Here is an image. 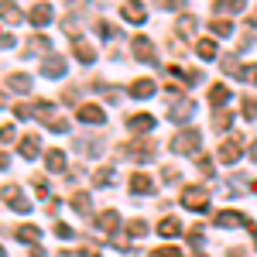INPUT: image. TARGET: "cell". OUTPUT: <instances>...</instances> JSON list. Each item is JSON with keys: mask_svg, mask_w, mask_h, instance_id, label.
<instances>
[{"mask_svg": "<svg viewBox=\"0 0 257 257\" xmlns=\"http://www.w3.org/2000/svg\"><path fill=\"white\" fill-rule=\"evenodd\" d=\"M158 7H165V11H182L185 0H158Z\"/></svg>", "mask_w": 257, "mask_h": 257, "instance_id": "cell-39", "label": "cell"}, {"mask_svg": "<svg viewBox=\"0 0 257 257\" xmlns=\"http://www.w3.org/2000/svg\"><path fill=\"white\" fill-rule=\"evenodd\" d=\"M127 158L134 161H151L155 158V144H148V141H138V144H127V151H123Z\"/></svg>", "mask_w": 257, "mask_h": 257, "instance_id": "cell-7", "label": "cell"}, {"mask_svg": "<svg viewBox=\"0 0 257 257\" xmlns=\"http://www.w3.org/2000/svg\"><path fill=\"white\" fill-rule=\"evenodd\" d=\"M21 155H24V158H38L41 155V138L38 134H24V138H21Z\"/></svg>", "mask_w": 257, "mask_h": 257, "instance_id": "cell-11", "label": "cell"}, {"mask_svg": "<svg viewBox=\"0 0 257 257\" xmlns=\"http://www.w3.org/2000/svg\"><path fill=\"white\" fill-rule=\"evenodd\" d=\"M28 18H31V24H41V28H45V24L55 18V14H52V7H48V4H35Z\"/></svg>", "mask_w": 257, "mask_h": 257, "instance_id": "cell-18", "label": "cell"}, {"mask_svg": "<svg viewBox=\"0 0 257 257\" xmlns=\"http://www.w3.org/2000/svg\"><path fill=\"white\" fill-rule=\"evenodd\" d=\"M35 113H38V120L48 131H55V134H65V131H69V123L62 120V113L55 110V103H35Z\"/></svg>", "mask_w": 257, "mask_h": 257, "instance_id": "cell-1", "label": "cell"}, {"mask_svg": "<svg viewBox=\"0 0 257 257\" xmlns=\"http://www.w3.org/2000/svg\"><path fill=\"white\" fill-rule=\"evenodd\" d=\"M72 233H76V230H72L69 223H55V237H62V240H72Z\"/></svg>", "mask_w": 257, "mask_h": 257, "instance_id": "cell-35", "label": "cell"}, {"mask_svg": "<svg viewBox=\"0 0 257 257\" xmlns=\"http://www.w3.org/2000/svg\"><path fill=\"white\" fill-rule=\"evenodd\" d=\"M72 209L86 216V213H89V196H86V192H76V196H72Z\"/></svg>", "mask_w": 257, "mask_h": 257, "instance_id": "cell-31", "label": "cell"}, {"mask_svg": "<svg viewBox=\"0 0 257 257\" xmlns=\"http://www.w3.org/2000/svg\"><path fill=\"white\" fill-rule=\"evenodd\" d=\"M123 18L134 21V24H144V18H148V14H144V4H141V0H127V4H123Z\"/></svg>", "mask_w": 257, "mask_h": 257, "instance_id": "cell-13", "label": "cell"}, {"mask_svg": "<svg viewBox=\"0 0 257 257\" xmlns=\"http://www.w3.org/2000/svg\"><path fill=\"white\" fill-rule=\"evenodd\" d=\"M196 55H199V59H206V62L216 59V41H213V38H202L196 45Z\"/></svg>", "mask_w": 257, "mask_h": 257, "instance_id": "cell-26", "label": "cell"}, {"mask_svg": "<svg viewBox=\"0 0 257 257\" xmlns=\"http://www.w3.org/2000/svg\"><path fill=\"white\" fill-rule=\"evenodd\" d=\"M0 48H14V35H7V31H0Z\"/></svg>", "mask_w": 257, "mask_h": 257, "instance_id": "cell-41", "label": "cell"}, {"mask_svg": "<svg viewBox=\"0 0 257 257\" xmlns=\"http://www.w3.org/2000/svg\"><path fill=\"white\" fill-rule=\"evenodd\" d=\"M254 192H257V182H254Z\"/></svg>", "mask_w": 257, "mask_h": 257, "instance_id": "cell-52", "label": "cell"}, {"mask_svg": "<svg viewBox=\"0 0 257 257\" xmlns=\"http://www.w3.org/2000/svg\"><path fill=\"white\" fill-rule=\"evenodd\" d=\"M127 233H131V237H144V233H148V223H144V219H131V223H127Z\"/></svg>", "mask_w": 257, "mask_h": 257, "instance_id": "cell-32", "label": "cell"}, {"mask_svg": "<svg viewBox=\"0 0 257 257\" xmlns=\"http://www.w3.org/2000/svg\"><path fill=\"white\" fill-rule=\"evenodd\" d=\"M216 226H247L250 233L257 230L254 223H250V216H243V213H230V209H226V213H216Z\"/></svg>", "mask_w": 257, "mask_h": 257, "instance_id": "cell-6", "label": "cell"}, {"mask_svg": "<svg viewBox=\"0 0 257 257\" xmlns=\"http://www.w3.org/2000/svg\"><path fill=\"white\" fill-rule=\"evenodd\" d=\"M199 257H202V254H199Z\"/></svg>", "mask_w": 257, "mask_h": 257, "instance_id": "cell-53", "label": "cell"}, {"mask_svg": "<svg viewBox=\"0 0 257 257\" xmlns=\"http://www.w3.org/2000/svg\"><path fill=\"white\" fill-rule=\"evenodd\" d=\"M230 257H247V254H243L240 247H233V250H230Z\"/></svg>", "mask_w": 257, "mask_h": 257, "instance_id": "cell-45", "label": "cell"}, {"mask_svg": "<svg viewBox=\"0 0 257 257\" xmlns=\"http://www.w3.org/2000/svg\"><path fill=\"white\" fill-rule=\"evenodd\" d=\"M31 257H48V254H45L41 247H35V250H31Z\"/></svg>", "mask_w": 257, "mask_h": 257, "instance_id": "cell-44", "label": "cell"}, {"mask_svg": "<svg viewBox=\"0 0 257 257\" xmlns=\"http://www.w3.org/2000/svg\"><path fill=\"white\" fill-rule=\"evenodd\" d=\"M14 237H18L21 243H38L41 230H38V226H31V223H24V226H14Z\"/></svg>", "mask_w": 257, "mask_h": 257, "instance_id": "cell-15", "label": "cell"}, {"mask_svg": "<svg viewBox=\"0 0 257 257\" xmlns=\"http://www.w3.org/2000/svg\"><path fill=\"white\" fill-rule=\"evenodd\" d=\"M45 76H48V79L65 76V59H62V55H48V59H45Z\"/></svg>", "mask_w": 257, "mask_h": 257, "instance_id": "cell-14", "label": "cell"}, {"mask_svg": "<svg viewBox=\"0 0 257 257\" xmlns=\"http://www.w3.org/2000/svg\"><path fill=\"white\" fill-rule=\"evenodd\" d=\"M209 103H213V106H226V103H230V86H223V82H216V86H213V89H209Z\"/></svg>", "mask_w": 257, "mask_h": 257, "instance_id": "cell-21", "label": "cell"}, {"mask_svg": "<svg viewBox=\"0 0 257 257\" xmlns=\"http://www.w3.org/2000/svg\"><path fill=\"white\" fill-rule=\"evenodd\" d=\"M189 243H202V226H192L189 230Z\"/></svg>", "mask_w": 257, "mask_h": 257, "instance_id": "cell-40", "label": "cell"}, {"mask_svg": "<svg viewBox=\"0 0 257 257\" xmlns=\"http://www.w3.org/2000/svg\"><path fill=\"white\" fill-rule=\"evenodd\" d=\"M250 158L257 161V141H254V144H250Z\"/></svg>", "mask_w": 257, "mask_h": 257, "instance_id": "cell-46", "label": "cell"}, {"mask_svg": "<svg viewBox=\"0 0 257 257\" xmlns=\"http://www.w3.org/2000/svg\"><path fill=\"white\" fill-rule=\"evenodd\" d=\"M196 148H199V131H182L172 138V151H178V155H189Z\"/></svg>", "mask_w": 257, "mask_h": 257, "instance_id": "cell-3", "label": "cell"}, {"mask_svg": "<svg viewBox=\"0 0 257 257\" xmlns=\"http://www.w3.org/2000/svg\"><path fill=\"white\" fill-rule=\"evenodd\" d=\"M76 59H79V62H96V48H93L89 41L76 38Z\"/></svg>", "mask_w": 257, "mask_h": 257, "instance_id": "cell-25", "label": "cell"}, {"mask_svg": "<svg viewBox=\"0 0 257 257\" xmlns=\"http://www.w3.org/2000/svg\"><path fill=\"white\" fill-rule=\"evenodd\" d=\"M134 55H138L141 62L151 65V62H155V45H151L148 38H134Z\"/></svg>", "mask_w": 257, "mask_h": 257, "instance_id": "cell-16", "label": "cell"}, {"mask_svg": "<svg viewBox=\"0 0 257 257\" xmlns=\"http://www.w3.org/2000/svg\"><path fill=\"white\" fill-rule=\"evenodd\" d=\"M4 103H7V99H4V96H0V106H4Z\"/></svg>", "mask_w": 257, "mask_h": 257, "instance_id": "cell-49", "label": "cell"}, {"mask_svg": "<svg viewBox=\"0 0 257 257\" xmlns=\"http://www.w3.org/2000/svg\"><path fill=\"white\" fill-rule=\"evenodd\" d=\"M254 247H257V233H254Z\"/></svg>", "mask_w": 257, "mask_h": 257, "instance_id": "cell-50", "label": "cell"}, {"mask_svg": "<svg viewBox=\"0 0 257 257\" xmlns=\"http://www.w3.org/2000/svg\"><path fill=\"white\" fill-rule=\"evenodd\" d=\"M230 123H233V117H230L226 110H223V113H219V110H216V117H213V127H216V131H226Z\"/></svg>", "mask_w": 257, "mask_h": 257, "instance_id": "cell-33", "label": "cell"}, {"mask_svg": "<svg viewBox=\"0 0 257 257\" xmlns=\"http://www.w3.org/2000/svg\"><path fill=\"white\" fill-rule=\"evenodd\" d=\"M96 226H99V233H110V237H113V230L120 226V216L113 213V209H103V213L96 216Z\"/></svg>", "mask_w": 257, "mask_h": 257, "instance_id": "cell-10", "label": "cell"}, {"mask_svg": "<svg viewBox=\"0 0 257 257\" xmlns=\"http://www.w3.org/2000/svg\"><path fill=\"white\" fill-rule=\"evenodd\" d=\"M240 148H243V144H240V138H226L223 144H219V151H216L219 161H223V165H233V161H237L240 155H243Z\"/></svg>", "mask_w": 257, "mask_h": 257, "instance_id": "cell-5", "label": "cell"}, {"mask_svg": "<svg viewBox=\"0 0 257 257\" xmlns=\"http://www.w3.org/2000/svg\"><path fill=\"white\" fill-rule=\"evenodd\" d=\"M247 7V0H216V11H226V14H237Z\"/></svg>", "mask_w": 257, "mask_h": 257, "instance_id": "cell-29", "label": "cell"}, {"mask_svg": "<svg viewBox=\"0 0 257 257\" xmlns=\"http://www.w3.org/2000/svg\"><path fill=\"white\" fill-rule=\"evenodd\" d=\"M247 31H257V14H254L250 21H247Z\"/></svg>", "mask_w": 257, "mask_h": 257, "instance_id": "cell-43", "label": "cell"}, {"mask_svg": "<svg viewBox=\"0 0 257 257\" xmlns=\"http://www.w3.org/2000/svg\"><path fill=\"white\" fill-rule=\"evenodd\" d=\"M182 206H185V209H196V213H206V209H209V192L189 185V189H182Z\"/></svg>", "mask_w": 257, "mask_h": 257, "instance_id": "cell-2", "label": "cell"}, {"mask_svg": "<svg viewBox=\"0 0 257 257\" xmlns=\"http://www.w3.org/2000/svg\"><path fill=\"white\" fill-rule=\"evenodd\" d=\"M158 233H161V237H178V233H182V223H178L175 216H165L158 223Z\"/></svg>", "mask_w": 257, "mask_h": 257, "instance_id": "cell-22", "label": "cell"}, {"mask_svg": "<svg viewBox=\"0 0 257 257\" xmlns=\"http://www.w3.org/2000/svg\"><path fill=\"white\" fill-rule=\"evenodd\" d=\"M131 96H138V99L155 96V79H134L131 82Z\"/></svg>", "mask_w": 257, "mask_h": 257, "instance_id": "cell-17", "label": "cell"}, {"mask_svg": "<svg viewBox=\"0 0 257 257\" xmlns=\"http://www.w3.org/2000/svg\"><path fill=\"white\" fill-rule=\"evenodd\" d=\"M151 257H182L178 247H158V250H151Z\"/></svg>", "mask_w": 257, "mask_h": 257, "instance_id": "cell-36", "label": "cell"}, {"mask_svg": "<svg viewBox=\"0 0 257 257\" xmlns=\"http://www.w3.org/2000/svg\"><path fill=\"white\" fill-rule=\"evenodd\" d=\"M79 120L82 123H89V127H99V123H103V110H99V106H93V103H82L79 106Z\"/></svg>", "mask_w": 257, "mask_h": 257, "instance_id": "cell-9", "label": "cell"}, {"mask_svg": "<svg viewBox=\"0 0 257 257\" xmlns=\"http://www.w3.org/2000/svg\"><path fill=\"white\" fill-rule=\"evenodd\" d=\"M209 28H213V35H219V38L233 35V24H230L226 18H213V24H209Z\"/></svg>", "mask_w": 257, "mask_h": 257, "instance_id": "cell-28", "label": "cell"}, {"mask_svg": "<svg viewBox=\"0 0 257 257\" xmlns=\"http://www.w3.org/2000/svg\"><path fill=\"white\" fill-rule=\"evenodd\" d=\"M0 141H14V127H11V123L0 127Z\"/></svg>", "mask_w": 257, "mask_h": 257, "instance_id": "cell-42", "label": "cell"}, {"mask_svg": "<svg viewBox=\"0 0 257 257\" xmlns=\"http://www.w3.org/2000/svg\"><path fill=\"white\" fill-rule=\"evenodd\" d=\"M45 165H48V172H62L65 168V155L62 151H48L45 155Z\"/></svg>", "mask_w": 257, "mask_h": 257, "instance_id": "cell-27", "label": "cell"}, {"mask_svg": "<svg viewBox=\"0 0 257 257\" xmlns=\"http://www.w3.org/2000/svg\"><path fill=\"white\" fill-rule=\"evenodd\" d=\"M127 123H131V131H138V134H148V131L155 127V117H151V113H134V117L127 120Z\"/></svg>", "mask_w": 257, "mask_h": 257, "instance_id": "cell-20", "label": "cell"}, {"mask_svg": "<svg viewBox=\"0 0 257 257\" xmlns=\"http://www.w3.org/2000/svg\"><path fill=\"white\" fill-rule=\"evenodd\" d=\"M31 113H35V106H28V103H18V106H14V117H31Z\"/></svg>", "mask_w": 257, "mask_h": 257, "instance_id": "cell-38", "label": "cell"}, {"mask_svg": "<svg viewBox=\"0 0 257 257\" xmlns=\"http://www.w3.org/2000/svg\"><path fill=\"white\" fill-rule=\"evenodd\" d=\"M7 165H11V161H7V155H0V168H7Z\"/></svg>", "mask_w": 257, "mask_h": 257, "instance_id": "cell-47", "label": "cell"}, {"mask_svg": "<svg viewBox=\"0 0 257 257\" xmlns=\"http://www.w3.org/2000/svg\"><path fill=\"white\" fill-rule=\"evenodd\" d=\"M196 28H199V21L192 18V14H182V18L175 21V35H178V38H192Z\"/></svg>", "mask_w": 257, "mask_h": 257, "instance_id": "cell-12", "label": "cell"}, {"mask_svg": "<svg viewBox=\"0 0 257 257\" xmlns=\"http://www.w3.org/2000/svg\"><path fill=\"white\" fill-rule=\"evenodd\" d=\"M93 182H96V185H110V182H113V168H99Z\"/></svg>", "mask_w": 257, "mask_h": 257, "instance_id": "cell-34", "label": "cell"}, {"mask_svg": "<svg viewBox=\"0 0 257 257\" xmlns=\"http://www.w3.org/2000/svg\"><path fill=\"white\" fill-rule=\"evenodd\" d=\"M243 117H250V120L257 117V99H250V96L243 99Z\"/></svg>", "mask_w": 257, "mask_h": 257, "instance_id": "cell-37", "label": "cell"}, {"mask_svg": "<svg viewBox=\"0 0 257 257\" xmlns=\"http://www.w3.org/2000/svg\"><path fill=\"white\" fill-rule=\"evenodd\" d=\"M7 89H18V93H31V76H24V72H11V76H7Z\"/></svg>", "mask_w": 257, "mask_h": 257, "instance_id": "cell-19", "label": "cell"}, {"mask_svg": "<svg viewBox=\"0 0 257 257\" xmlns=\"http://www.w3.org/2000/svg\"><path fill=\"white\" fill-rule=\"evenodd\" d=\"M192 99H178V103H172L168 106V120H175V123H185V120L192 117Z\"/></svg>", "mask_w": 257, "mask_h": 257, "instance_id": "cell-8", "label": "cell"}, {"mask_svg": "<svg viewBox=\"0 0 257 257\" xmlns=\"http://www.w3.org/2000/svg\"><path fill=\"white\" fill-rule=\"evenodd\" d=\"M0 257H4V247H0Z\"/></svg>", "mask_w": 257, "mask_h": 257, "instance_id": "cell-51", "label": "cell"}, {"mask_svg": "<svg viewBox=\"0 0 257 257\" xmlns=\"http://www.w3.org/2000/svg\"><path fill=\"white\" fill-rule=\"evenodd\" d=\"M59 257H79V254H72V250H62V254Z\"/></svg>", "mask_w": 257, "mask_h": 257, "instance_id": "cell-48", "label": "cell"}, {"mask_svg": "<svg viewBox=\"0 0 257 257\" xmlns=\"http://www.w3.org/2000/svg\"><path fill=\"white\" fill-rule=\"evenodd\" d=\"M0 18H4V21H11V24H18V21H21L18 4H14V0H0Z\"/></svg>", "mask_w": 257, "mask_h": 257, "instance_id": "cell-23", "label": "cell"}, {"mask_svg": "<svg viewBox=\"0 0 257 257\" xmlns=\"http://www.w3.org/2000/svg\"><path fill=\"white\" fill-rule=\"evenodd\" d=\"M0 196L7 199V206H11V209H18V213H28V209H31V202L24 199V192H21L18 185H4V189H0Z\"/></svg>", "mask_w": 257, "mask_h": 257, "instance_id": "cell-4", "label": "cell"}, {"mask_svg": "<svg viewBox=\"0 0 257 257\" xmlns=\"http://www.w3.org/2000/svg\"><path fill=\"white\" fill-rule=\"evenodd\" d=\"M131 192H144V196H148V192H155V182H151L148 175H141V172H138V175L131 178Z\"/></svg>", "mask_w": 257, "mask_h": 257, "instance_id": "cell-24", "label": "cell"}, {"mask_svg": "<svg viewBox=\"0 0 257 257\" xmlns=\"http://www.w3.org/2000/svg\"><path fill=\"white\" fill-rule=\"evenodd\" d=\"M28 52H52V41L45 35H35V41H28Z\"/></svg>", "mask_w": 257, "mask_h": 257, "instance_id": "cell-30", "label": "cell"}]
</instances>
